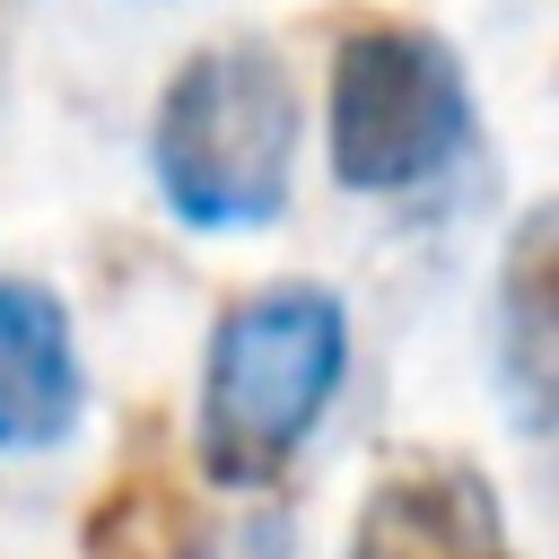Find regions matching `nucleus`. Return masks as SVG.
<instances>
[{
	"label": "nucleus",
	"instance_id": "1",
	"mask_svg": "<svg viewBox=\"0 0 559 559\" xmlns=\"http://www.w3.org/2000/svg\"><path fill=\"white\" fill-rule=\"evenodd\" d=\"M349 367V314L314 280H271L236 297L201 349V428L192 454L218 489H271L323 428Z\"/></svg>",
	"mask_w": 559,
	"mask_h": 559
},
{
	"label": "nucleus",
	"instance_id": "2",
	"mask_svg": "<svg viewBox=\"0 0 559 559\" xmlns=\"http://www.w3.org/2000/svg\"><path fill=\"white\" fill-rule=\"evenodd\" d=\"M157 201L201 236H245L288 210L297 87L271 44H201L148 114Z\"/></svg>",
	"mask_w": 559,
	"mask_h": 559
},
{
	"label": "nucleus",
	"instance_id": "3",
	"mask_svg": "<svg viewBox=\"0 0 559 559\" xmlns=\"http://www.w3.org/2000/svg\"><path fill=\"white\" fill-rule=\"evenodd\" d=\"M323 148L341 192H419L472 148V87L445 35L411 17H358L332 44Z\"/></svg>",
	"mask_w": 559,
	"mask_h": 559
},
{
	"label": "nucleus",
	"instance_id": "4",
	"mask_svg": "<svg viewBox=\"0 0 559 559\" xmlns=\"http://www.w3.org/2000/svg\"><path fill=\"white\" fill-rule=\"evenodd\" d=\"M341 559H524L507 507L480 463L463 454H393L349 524Z\"/></svg>",
	"mask_w": 559,
	"mask_h": 559
},
{
	"label": "nucleus",
	"instance_id": "5",
	"mask_svg": "<svg viewBox=\"0 0 559 559\" xmlns=\"http://www.w3.org/2000/svg\"><path fill=\"white\" fill-rule=\"evenodd\" d=\"M489 367L507 393V419L524 437L550 428L559 411V210L533 201L507 236L498 262V314H489Z\"/></svg>",
	"mask_w": 559,
	"mask_h": 559
},
{
	"label": "nucleus",
	"instance_id": "6",
	"mask_svg": "<svg viewBox=\"0 0 559 559\" xmlns=\"http://www.w3.org/2000/svg\"><path fill=\"white\" fill-rule=\"evenodd\" d=\"M87 411L70 306L44 280L0 271V454H52Z\"/></svg>",
	"mask_w": 559,
	"mask_h": 559
},
{
	"label": "nucleus",
	"instance_id": "7",
	"mask_svg": "<svg viewBox=\"0 0 559 559\" xmlns=\"http://www.w3.org/2000/svg\"><path fill=\"white\" fill-rule=\"evenodd\" d=\"M192 533H201V515H192V498H183L157 428H140V437L122 445V463L105 472V489L87 498L79 550H87V559H183Z\"/></svg>",
	"mask_w": 559,
	"mask_h": 559
},
{
	"label": "nucleus",
	"instance_id": "8",
	"mask_svg": "<svg viewBox=\"0 0 559 559\" xmlns=\"http://www.w3.org/2000/svg\"><path fill=\"white\" fill-rule=\"evenodd\" d=\"M183 559H288V524L245 515V524H201Z\"/></svg>",
	"mask_w": 559,
	"mask_h": 559
}]
</instances>
